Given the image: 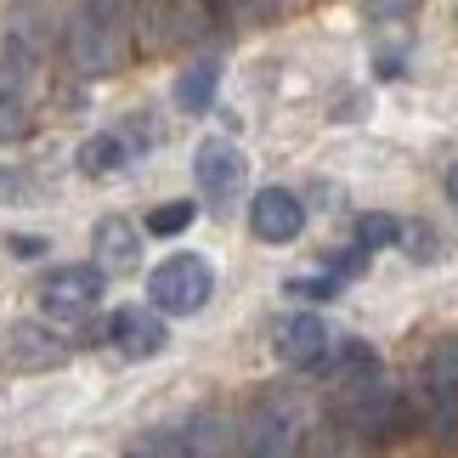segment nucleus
I'll return each mask as SVG.
<instances>
[{
	"instance_id": "nucleus-18",
	"label": "nucleus",
	"mask_w": 458,
	"mask_h": 458,
	"mask_svg": "<svg viewBox=\"0 0 458 458\" xmlns=\"http://www.w3.org/2000/svg\"><path fill=\"white\" fill-rule=\"evenodd\" d=\"M402 238V226H396V216H362L357 221V250L368 255V250H385V243H396Z\"/></svg>"
},
{
	"instance_id": "nucleus-22",
	"label": "nucleus",
	"mask_w": 458,
	"mask_h": 458,
	"mask_svg": "<svg viewBox=\"0 0 458 458\" xmlns=\"http://www.w3.org/2000/svg\"><path fill=\"white\" fill-rule=\"evenodd\" d=\"M447 199H453V204H458V165H453V170H447Z\"/></svg>"
},
{
	"instance_id": "nucleus-3",
	"label": "nucleus",
	"mask_w": 458,
	"mask_h": 458,
	"mask_svg": "<svg viewBox=\"0 0 458 458\" xmlns=\"http://www.w3.org/2000/svg\"><path fill=\"white\" fill-rule=\"evenodd\" d=\"M306 413L294 396H267L243 425V458H301Z\"/></svg>"
},
{
	"instance_id": "nucleus-17",
	"label": "nucleus",
	"mask_w": 458,
	"mask_h": 458,
	"mask_svg": "<svg viewBox=\"0 0 458 458\" xmlns=\"http://www.w3.org/2000/svg\"><path fill=\"white\" fill-rule=\"evenodd\" d=\"M192 216H199V204H187V199H175V204H158L153 216H148V233L153 238H175V233H187Z\"/></svg>"
},
{
	"instance_id": "nucleus-7",
	"label": "nucleus",
	"mask_w": 458,
	"mask_h": 458,
	"mask_svg": "<svg viewBox=\"0 0 458 458\" xmlns=\"http://www.w3.org/2000/svg\"><path fill=\"white\" fill-rule=\"evenodd\" d=\"M272 351H277V362H289V368H323L334 357V334L317 311H294L272 328Z\"/></svg>"
},
{
	"instance_id": "nucleus-12",
	"label": "nucleus",
	"mask_w": 458,
	"mask_h": 458,
	"mask_svg": "<svg viewBox=\"0 0 458 458\" xmlns=\"http://www.w3.org/2000/svg\"><path fill=\"white\" fill-rule=\"evenodd\" d=\"M148 46H175L199 34V6L192 0H136V23Z\"/></svg>"
},
{
	"instance_id": "nucleus-4",
	"label": "nucleus",
	"mask_w": 458,
	"mask_h": 458,
	"mask_svg": "<svg viewBox=\"0 0 458 458\" xmlns=\"http://www.w3.org/2000/svg\"><path fill=\"white\" fill-rule=\"evenodd\" d=\"M63 51H68V63H74L85 80H97V74H114V68L125 63V34L108 29L97 12L74 6L68 23H63Z\"/></svg>"
},
{
	"instance_id": "nucleus-19",
	"label": "nucleus",
	"mask_w": 458,
	"mask_h": 458,
	"mask_svg": "<svg viewBox=\"0 0 458 458\" xmlns=\"http://www.w3.org/2000/svg\"><path fill=\"white\" fill-rule=\"evenodd\" d=\"M340 289V277H294L289 294H306V301H328V294Z\"/></svg>"
},
{
	"instance_id": "nucleus-14",
	"label": "nucleus",
	"mask_w": 458,
	"mask_h": 458,
	"mask_svg": "<svg viewBox=\"0 0 458 458\" xmlns=\"http://www.w3.org/2000/svg\"><path fill=\"white\" fill-rule=\"evenodd\" d=\"M221 91V63L216 57H199V63H187L182 74H175V108L182 114H209V102H216Z\"/></svg>"
},
{
	"instance_id": "nucleus-21",
	"label": "nucleus",
	"mask_w": 458,
	"mask_h": 458,
	"mask_svg": "<svg viewBox=\"0 0 458 458\" xmlns=\"http://www.w3.org/2000/svg\"><path fill=\"white\" fill-rule=\"evenodd\" d=\"M6 250L17 260H34V255H46V238H6Z\"/></svg>"
},
{
	"instance_id": "nucleus-1",
	"label": "nucleus",
	"mask_w": 458,
	"mask_h": 458,
	"mask_svg": "<svg viewBox=\"0 0 458 458\" xmlns=\"http://www.w3.org/2000/svg\"><path fill=\"white\" fill-rule=\"evenodd\" d=\"M51 46H57V17L46 0H12L6 29H0V136L29 131L34 85H40Z\"/></svg>"
},
{
	"instance_id": "nucleus-2",
	"label": "nucleus",
	"mask_w": 458,
	"mask_h": 458,
	"mask_svg": "<svg viewBox=\"0 0 458 458\" xmlns=\"http://www.w3.org/2000/svg\"><path fill=\"white\" fill-rule=\"evenodd\" d=\"M209 294H216V272L199 255H170L148 277V306L158 317H199L209 306Z\"/></svg>"
},
{
	"instance_id": "nucleus-13",
	"label": "nucleus",
	"mask_w": 458,
	"mask_h": 458,
	"mask_svg": "<svg viewBox=\"0 0 458 458\" xmlns=\"http://www.w3.org/2000/svg\"><path fill=\"white\" fill-rule=\"evenodd\" d=\"M91 267L102 272V277H119V272H131L136 260H142V233L125 221V216H102L97 226H91Z\"/></svg>"
},
{
	"instance_id": "nucleus-9",
	"label": "nucleus",
	"mask_w": 458,
	"mask_h": 458,
	"mask_svg": "<svg viewBox=\"0 0 458 458\" xmlns=\"http://www.w3.org/2000/svg\"><path fill=\"white\" fill-rule=\"evenodd\" d=\"M250 233L260 243H294L306 233V204L289 187H260L250 204Z\"/></svg>"
},
{
	"instance_id": "nucleus-11",
	"label": "nucleus",
	"mask_w": 458,
	"mask_h": 458,
	"mask_svg": "<svg viewBox=\"0 0 458 458\" xmlns=\"http://www.w3.org/2000/svg\"><path fill=\"white\" fill-rule=\"evenodd\" d=\"M57 362H68V340L57 328L17 323L6 334V368H17V374H40V368H57Z\"/></svg>"
},
{
	"instance_id": "nucleus-20",
	"label": "nucleus",
	"mask_w": 458,
	"mask_h": 458,
	"mask_svg": "<svg viewBox=\"0 0 458 458\" xmlns=\"http://www.w3.org/2000/svg\"><path fill=\"white\" fill-rule=\"evenodd\" d=\"M0 192H6V199H29L34 182H29L23 170H0Z\"/></svg>"
},
{
	"instance_id": "nucleus-6",
	"label": "nucleus",
	"mask_w": 458,
	"mask_h": 458,
	"mask_svg": "<svg viewBox=\"0 0 458 458\" xmlns=\"http://www.w3.org/2000/svg\"><path fill=\"white\" fill-rule=\"evenodd\" d=\"M419 396H425V413L436 430L458 425V340H442L419 368Z\"/></svg>"
},
{
	"instance_id": "nucleus-10",
	"label": "nucleus",
	"mask_w": 458,
	"mask_h": 458,
	"mask_svg": "<svg viewBox=\"0 0 458 458\" xmlns=\"http://www.w3.org/2000/svg\"><path fill=\"white\" fill-rule=\"evenodd\" d=\"M192 182H199L204 199H233L238 182H243V153L226 142V136H209V142H199V153H192Z\"/></svg>"
},
{
	"instance_id": "nucleus-15",
	"label": "nucleus",
	"mask_w": 458,
	"mask_h": 458,
	"mask_svg": "<svg viewBox=\"0 0 458 458\" xmlns=\"http://www.w3.org/2000/svg\"><path fill=\"white\" fill-rule=\"evenodd\" d=\"M131 158L136 153L125 148V136H119V131H102V136H91V142L80 148V170L85 175H119Z\"/></svg>"
},
{
	"instance_id": "nucleus-8",
	"label": "nucleus",
	"mask_w": 458,
	"mask_h": 458,
	"mask_svg": "<svg viewBox=\"0 0 458 458\" xmlns=\"http://www.w3.org/2000/svg\"><path fill=\"white\" fill-rule=\"evenodd\" d=\"M108 340H114L119 357L148 362V357H158V351L170 345V328H165V317H158L153 306H119L108 317Z\"/></svg>"
},
{
	"instance_id": "nucleus-16",
	"label": "nucleus",
	"mask_w": 458,
	"mask_h": 458,
	"mask_svg": "<svg viewBox=\"0 0 458 458\" xmlns=\"http://www.w3.org/2000/svg\"><path fill=\"white\" fill-rule=\"evenodd\" d=\"M187 458H233V436L221 419H199L187 430Z\"/></svg>"
},
{
	"instance_id": "nucleus-5",
	"label": "nucleus",
	"mask_w": 458,
	"mask_h": 458,
	"mask_svg": "<svg viewBox=\"0 0 458 458\" xmlns=\"http://www.w3.org/2000/svg\"><path fill=\"white\" fill-rule=\"evenodd\" d=\"M102 289H108V277H102L91 260H80V267H57V272H46V284H40V306H46L51 323H80V317L102 301Z\"/></svg>"
}]
</instances>
